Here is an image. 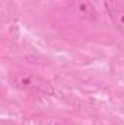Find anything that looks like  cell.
Returning a JSON list of instances; mask_svg holds the SVG:
<instances>
[{"instance_id":"6da1fadb","label":"cell","mask_w":124,"mask_h":125,"mask_svg":"<svg viewBox=\"0 0 124 125\" xmlns=\"http://www.w3.org/2000/svg\"><path fill=\"white\" fill-rule=\"evenodd\" d=\"M12 82L21 90L39 92V93H45V94H50L53 92L51 84L45 79H42V77H39L34 73H16V74H13Z\"/></svg>"},{"instance_id":"7a4b0ae2","label":"cell","mask_w":124,"mask_h":125,"mask_svg":"<svg viewBox=\"0 0 124 125\" xmlns=\"http://www.w3.org/2000/svg\"><path fill=\"white\" fill-rule=\"evenodd\" d=\"M104 6L114 26L124 35V7L114 0H104Z\"/></svg>"},{"instance_id":"3957f363","label":"cell","mask_w":124,"mask_h":125,"mask_svg":"<svg viewBox=\"0 0 124 125\" xmlns=\"http://www.w3.org/2000/svg\"><path fill=\"white\" fill-rule=\"evenodd\" d=\"M72 3V7L74 10V13L83 19V21H88V22H95L96 21V9L93 7V4L89 0H70Z\"/></svg>"},{"instance_id":"277c9868","label":"cell","mask_w":124,"mask_h":125,"mask_svg":"<svg viewBox=\"0 0 124 125\" xmlns=\"http://www.w3.org/2000/svg\"><path fill=\"white\" fill-rule=\"evenodd\" d=\"M57 125H64V124H57Z\"/></svg>"}]
</instances>
